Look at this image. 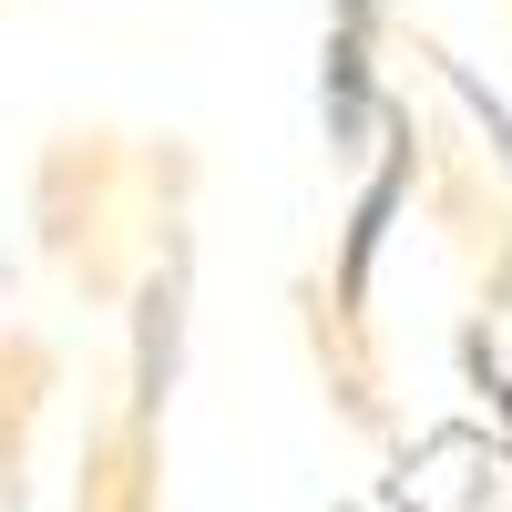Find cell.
I'll use <instances>...</instances> for the list:
<instances>
[{
	"label": "cell",
	"instance_id": "6da1fadb",
	"mask_svg": "<svg viewBox=\"0 0 512 512\" xmlns=\"http://www.w3.org/2000/svg\"><path fill=\"white\" fill-rule=\"evenodd\" d=\"M379 52H390V0H328V31H318V134H328L338 164H369L379 123L400 103Z\"/></svg>",
	"mask_w": 512,
	"mask_h": 512
},
{
	"label": "cell",
	"instance_id": "7a4b0ae2",
	"mask_svg": "<svg viewBox=\"0 0 512 512\" xmlns=\"http://www.w3.org/2000/svg\"><path fill=\"white\" fill-rule=\"evenodd\" d=\"M62 379V349L41 328H0V502H21V461H31V420Z\"/></svg>",
	"mask_w": 512,
	"mask_h": 512
}]
</instances>
